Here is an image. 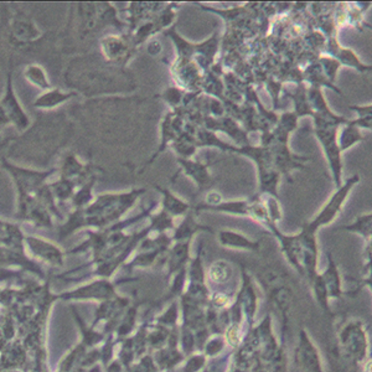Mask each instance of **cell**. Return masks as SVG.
Segmentation results:
<instances>
[{"label": "cell", "mask_w": 372, "mask_h": 372, "mask_svg": "<svg viewBox=\"0 0 372 372\" xmlns=\"http://www.w3.org/2000/svg\"><path fill=\"white\" fill-rule=\"evenodd\" d=\"M155 187L163 195L161 210L168 213L169 216H172V217L181 216V215H186L190 211L189 202L180 199L179 196L172 193V190L165 189V187H160V186H155Z\"/></svg>", "instance_id": "obj_9"}, {"label": "cell", "mask_w": 372, "mask_h": 372, "mask_svg": "<svg viewBox=\"0 0 372 372\" xmlns=\"http://www.w3.org/2000/svg\"><path fill=\"white\" fill-rule=\"evenodd\" d=\"M217 239L220 241L221 246L227 247V248H237V250H250L254 251L259 248L258 242H254L242 233L235 232L230 230H221L219 232Z\"/></svg>", "instance_id": "obj_10"}, {"label": "cell", "mask_w": 372, "mask_h": 372, "mask_svg": "<svg viewBox=\"0 0 372 372\" xmlns=\"http://www.w3.org/2000/svg\"><path fill=\"white\" fill-rule=\"evenodd\" d=\"M24 75H25L27 80L30 83H33V86L39 87L40 90L50 88V82L47 80L46 73L40 66H36V65L27 66Z\"/></svg>", "instance_id": "obj_19"}, {"label": "cell", "mask_w": 372, "mask_h": 372, "mask_svg": "<svg viewBox=\"0 0 372 372\" xmlns=\"http://www.w3.org/2000/svg\"><path fill=\"white\" fill-rule=\"evenodd\" d=\"M251 207L252 200H231L225 201L222 200L220 204L215 207H195L196 211H213V213H226L237 216H248L251 215Z\"/></svg>", "instance_id": "obj_8"}, {"label": "cell", "mask_w": 372, "mask_h": 372, "mask_svg": "<svg viewBox=\"0 0 372 372\" xmlns=\"http://www.w3.org/2000/svg\"><path fill=\"white\" fill-rule=\"evenodd\" d=\"M201 230L211 231L210 227L199 225L195 221L193 213H186L185 219L180 224V226L175 231V239H179V241H184V239L185 241H190V239L193 237V235L199 232Z\"/></svg>", "instance_id": "obj_15"}, {"label": "cell", "mask_w": 372, "mask_h": 372, "mask_svg": "<svg viewBox=\"0 0 372 372\" xmlns=\"http://www.w3.org/2000/svg\"><path fill=\"white\" fill-rule=\"evenodd\" d=\"M144 191V189H140L129 193L105 194L98 196L88 207L77 213H83L88 217V222H96L98 225L100 222L107 224L108 221L118 219L123 213H126Z\"/></svg>", "instance_id": "obj_3"}, {"label": "cell", "mask_w": 372, "mask_h": 372, "mask_svg": "<svg viewBox=\"0 0 372 372\" xmlns=\"http://www.w3.org/2000/svg\"><path fill=\"white\" fill-rule=\"evenodd\" d=\"M361 140H364L362 134L360 133V128L355 126L351 120L341 129L339 137H338V144H339L341 153L350 149L354 146H356Z\"/></svg>", "instance_id": "obj_14"}, {"label": "cell", "mask_w": 372, "mask_h": 372, "mask_svg": "<svg viewBox=\"0 0 372 372\" xmlns=\"http://www.w3.org/2000/svg\"><path fill=\"white\" fill-rule=\"evenodd\" d=\"M371 213H364V215H360L359 217H356L355 221L350 224L349 226L341 227V228L345 230V231H349V232L360 235L365 239H371Z\"/></svg>", "instance_id": "obj_17"}, {"label": "cell", "mask_w": 372, "mask_h": 372, "mask_svg": "<svg viewBox=\"0 0 372 372\" xmlns=\"http://www.w3.org/2000/svg\"><path fill=\"white\" fill-rule=\"evenodd\" d=\"M315 123V135L319 140L328 164L332 172L335 189L343 185V159L338 144V129L341 124H347L349 120L336 114L332 116H313Z\"/></svg>", "instance_id": "obj_2"}, {"label": "cell", "mask_w": 372, "mask_h": 372, "mask_svg": "<svg viewBox=\"0 0 372 372\" xmlns=\"http://www.w3.org/2000/svg\"><path fill=\"white\" fill-rule=\"evenodd\" d=\"M329 258V265L326 268V273L320 276V278L324 283L326 287V293H328V297L332 295V297H339L340 295V274L339 269L336 267V263L332 261V256L329 254L328 256Z\"/></svg>", "instance_id": "obj_13"}, {"label": "cell", "mask_w": 372, "mask_h": 372, "mask_svg": "<svg viewBox=\"0 0 372 372\" xmlns=\"http://www.w3.org/2000/svg\"><path fill=\"white\" fill-rule=\"evenodd\" d=\"M346 347H349L350 354L356 358H361L365 351V336L359 329H350L346 332Z\"/></svg>", "instance_id": "obj_18"}, {"label": "cell", "mask_w": 372, "mask_h": 372, "mask_svg": "<svg viewBox=\"0 0 372 372\" xmlns=\"http://www.w3.org/2000/svg\"><path fill=\"white\" fill-rule=\"evenodd\" d=\"M178 163L186 176L191 178L195 181L199 190H204L210 186L211 175L209 173V166L207 164H202L195 160L183 159V158H178Z\"/></svg>", "instance_id": "obj_6"}, {"label": "cell", "mask_w": 372, "mask_h": 372, "mask_svg": "<svg viewBox=\"0 0 372 372\" xmlns=\"http://www.w3.org/2000/svg\"><path fill=\"white\" fill-rule=\"evenodd\" d=\"M4 166L16 181L19 190V215L42 225L50 221V213H59L51 190L45 185V180L53 170L46 173L33 172L10 165L7 161H4Z\"/></svg>", "instance_id": "obj_1"}, {"label": "cell", "mask_w": 372, "mask_h": 372, "mask_svg": "<svg viewBox=\"0 0 372 372\" xmlns=\"http://www.w3.org/2000/svg\"><path fill=\"white\" fill-rule=\"evenodd\" d=\"M8 124H13L21 132H24L30 126L29 117L15 97L12 83V72L9 73L5 96L0 101V129Z\"/></svg>", "instance_id": "obj_5"}, {"label": "cell", "mask_w": 372, "mask_h": 372, "mask_svg": "<svg viewBox=\"0 0 372 372\" xmlns=\"http://www.w3.org/2000/svg\"><path fill=\"white\" fill-rule=\"evenodd\" d=\"M73 93L61 92L60 90H51L44 93L41 97L35 101L34 106L38 108H45V109H51L55 107L59 106L61 103L66 102L72 97Z\"/></svg>", "instance_id": "obj_16"}, {"label": "cell", "mask_w": 372, "mask_h": 372, "mask_svg": "<svg viewBox=\"0 0 372 372\" xmlns=\"http://www.w3.org/2000/svg\"><path fill=\"white\" fill-rule=\"evenodd\" d=\"M102 50L108 60L120 61L123 57H128L129 45L120 38L109 36L102 40Z\"/></svg>", "instance_id": "obj_11"}, {"label": "cell", "mask_w": 372, "mask_h": 372, "mask_svg": "<svg viewBox=\"0 0 372 372\" xmlns=\"http://www.w3.org/2000/svg\"><path fill=\"white\" fill-rule=\"evenodd\" d=\"M300 356L302 364L306 366L308 370L312 372H321L318 352L314 349L309 339L306 338L304 334L302 335V340H300Z\"/></svg>", "instance_id": "obj_12"}, {"label": "cell", "mask_w": 372, "mask_h": 372, "mask_svg": "<svg viewBox=\"0 0 372 372\" xmlns=\"http://www.w3.org/2000/svg\"><path fill=\"white\" fill-rule=\"evenodd\" d=\"M328 46L330 47L328 50L329 53H330V56H332L334 60L339 62L340 66L352 67V68L358 70L360 72H366V71L371 70V66L362 64L359 60V57L355 55V53H352L351 50L341 49L335 39H332V40L329 41Z\"/></svg>", "instance_id": "obj_7"}, {"label": "cell", "mask_w": 372, "mask_h": 372, "mask_svg": "<svg viewBox=\"0 0 372 372\" xmlns=\"http://www.w3.org/2000/svg\"><path fill=\"white\" fill-rule=\"evenodd\" d=\"M231 276V267L225 261L215 262L210 268V277L217 283H224Z\"/></svg>", "instance_id": "obj_20"}, {"label": "cell", "mask_w": 372, "mask_h": 372, "mask_svg": "<svg viewBox=\"0 0 372 372\" xmlns=\"http://www.w3.org/2000/svg\"><path fill=\"white\" fill-rule=\"evenodd\" d=\"M350 109H352L355 114H358L356 120H362L371 116V105H365V106H350Z\"/></svg>", "instance_id": "obj_21"}, {"label": "cell", "mask_w": 372, "mask_h": 372, "mask_svg": "<svg viewBox=\"0 0 372 372\" xmlns=\"http://www.w3.org/2000/svg\"><path fill=\"white\" fill-rule=\"evenodd\" d=\"M359 175H352L351 178H349L345 183H343V185L334 191L330 199L326 201V205L321 207L318 215L303 227H306V230L310 232L317 233L320 227L330 225L332 221L339 216L347 196L351 193L354 186L359 184Z\"/></svg>", "instance_id": "obj_4"}]
</instances>
